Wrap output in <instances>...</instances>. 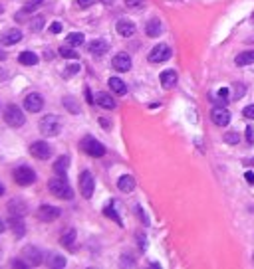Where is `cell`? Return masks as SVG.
I'll return each instance as SVG.
<instances>
[{"mask_svg": "<svg viewBox=\"0 0 254 269\" xmlns=\"http://www.w3.org/2000/svg\"><path fill=\"white\" fill-rule=\"evenodd\" d=\"M48 190H50V194H54V196L60 198V200H72V198H74V190H72V186L66 182L64 176L48 180Z\"/></svg>", "mask_w": 254, "mask_h": 269, "instance_id": "obj_1", "label": "cell"}, {"mask_svg": "<svg viewBox=\"0 0 254 269\" xmlns=\"http://www.w3.org/2000/svg\"><path fill=\"white\" fill-rule=\"evenodd\" d=\"M80 147H82V151H84L87 157H91V159H101V157L105 155V147H103L95 137H91V134H85V137L80 141Z\"/></svg>", "mask_w": 254, "mask_h": 269, "instance_id": "obj_2", "label": "cell"}, {"mask_svg": "<svg viewBox=\"0 0 254 269\" xmlns=\"http://www.w3.org/2000/svg\"><path fill=\"white\" fill-rule=\"evenodd\" d=\"M40 133L46 134V137H58L62 131V119L58 115H46L40 119Z\"/></svg>", "mask_w": 254, "mask_h": 269, "instance_id": "obj_3", "label": "cell"}, {"mask_svg": "<svg viewBox=\"0 0 254 269\" xmlns=\"http://www.w3.org/2000/svg\"><path fill=\"white\" fill-rule=\"evenodd\" d=\"M4 121H6L8 127L18 129V127H22L26 123V117H24V111L18 105H8L6 111H4Z\"/></svg>", "mask_w": 254, "mask_h": 269, "instance_id": "obj_4", "label": "cell"}, {"mask_svg": "<svg viewBox=\"0 0 254 269\" xmlns=\"http://www.w3.org/2000/svg\"><path fill=\"white\" fill-rule=\"evenodd\" d=\"M14 180H16V184H20V186H30V184L36 182V172H34L30 167L20 165V167L14 168Z\"/></svg>", "mask_w": 254, "mask_h": 269, "instance_id": "obj_5", "label": "cell"}, {"mask_svg": "<svg viewBox=\"0 0 254 269\" xmlns=\"http://www.w3.org/2000/svg\"><path fill=\"white\" fill-rule=\"evenodd\" d=\"M60 214H62V210H60V208H56V206H52V204H42V206L36 210L38 220H40V222H46V224H50V222L58 220V218H60Z\"/></svg>", "mask_w": 254, "mask_h": 269, "instance_id": "obj_6", "label": "cell"}, {"mask_svg": "<svg viewBox=\"0 0 254 269\" xmlns=\"http://www.w3.org/2000/svg\"><path fill=\"white\" fill-rule=\"evenodd\" d=\"M93 190H95V180H93L89 170H84L80 174V192H82L84 198H91Z\"/></svg>", "mask_w": 254, "mask_h": 269, "instance_id": "obj_7", "label": "cell"}, {"mask_svg": "<svg viewBox=\"0 0 254 269\" xmlns=\"http://www.w3.org/2000/svg\"><path fill=\"white\" fill-rule=\"evenodd\" d=\"M171 58V48L167 44H157L151 52H149V62L151 64H163Z\"/></svg>", "mask_w": 254, "mask_h": 269, "instance_id": "obj_8", "label": "cell"}, {"mask_svg": "<svg viewBox=\"0 0 254 269\" xmlns=\"http://www.w3.org/2000/svg\"><path fill=\"white\" fill-rule=\"evenodd\" d=\"M211 119H212V123L214 125H218V127H226L228 123H230V111L224 107V105H216L212 111H211Z\"/></svg>", "mask_w": 254, "mask_h": 269, "instance_id": "obj_9", "label": "cell"}, {"mask_svg": "<svg viewBox=\"0 0 254 269\" xmlns=\"http://www.w3.org/2000/svg\"><path fill=\"white\" fill-rule=\"evenodd\" d=\"M30 155L40 159V161H48L52 157V147L46 141H36L30 145Z\"/></svg>", "mask_w": 254, "mask_h": 269, "instance_id": "obj_10", "label": "cell"}, {"mask_svg": "<svg viewBox=\"0 0 254 269\" xmlns=\"http://www.w3.org/2000/svg\"><path fill=\"white\" fill-rule=\"evenodd\" d=\"M24 109L28 113H40L44 109V97L40 93H30L24 99Z\"/></svg>", "mask_w": 254, "mask_h": 269, "instance_id": "obj_11", "label": "cell"}, {"mask_svg": "<svg viewBox=\"0 0 254 269\" xmlns=\"http://www.w3.org/2000/svg\"><path fill=\"white\" fill-rule=\"evenodd\" d=\"M22 40V30L20 28H8L0 34V44L2 46H14Z\"/></svg>", "mask_w": 254, "mask_h": 269, "instance_id": "obj_12", "label": "cell"}, {"mask_svg": "<svg viewBox=\"0 0 254 269\" xmlns=\"http://www.w3.org/2000/svg\"><path fill=\"white\" fill-rule=\"evenodd\" d=\"M111 66H113L115 71H129L131 69V58L127 54H123V52H119L117 56H113Z\"/></svg>", "mask_w": 254, "mask_h": 269, "instance_id": "obj_13", "label": "cell"}, {"mask_svg": "<svg viewBox=\"0 0 254 269\" xmlns=\"http://www.w3.org/2000/svg\"><path fill=\"white\" fill-rule=\"evenodd\" d=\"M115 28H117V34H119V36H123V38H129V36H133V34H135V24H133L131 20H125V18L117 20Z\"/></svg>", "mask_w": 254, "mask_h": 269, "instance_id": "obj_14", "label": "cell"}, {"mask_svg": "<svg viewBox=\"0 0 254 269\" xmlns=\"http://www.w3.org/2000/svg\"><path fill=\"white\" fill-rule=\"evenodd\" d=\"M117 188H119L123 194H129V192H133V190H135V178H133V176H129V174H123V176H119V180H117Z\"/></svg>", "mask_w": 254, "mask_h": 269, "instance_id": "obj_15", "label": "cell"}, {"mask_svg": "<svg viewBox=\"0 0 254 269\" xmlns=\"http://www.w3.org/2000/svg\"><path fill=\"white\" fill-rule=\"evenodd\" d=\"M161 85L165 87V89H173L175 85H177V71L175 69H165V71H161Z\"/></svg>", "mask_w": 254, "mask_h": 269, "instance_id": "obj_16", "label": "cell"}, {"mask_svg": "<svg viewBox=\"0 0 254 269\" xmlns=\"http://www.w3.org/2000/svg\"><path fill=\"white\" fill-rule=\"evenodd\" d=\"M87 50H89V54H93V56H103V54L109 50V44H107L105 40L97 38V40H93V42L87 44Z\"/></svg>", "mask_w": 254, "mask_h": 269, "instance_id": "obj_17", "label": "cell"}, {"mask_svg": "<svg viewBox=\"0 0 254 269\" xmlns=\"http://www.w3.org/2000/svg\"><path fill=\"white\" fill-rule=\"evenodd\" d=\"M22 253H24V257H26L32 265H40V263H42V253H40V249H38L36 245H26Z\"/></svg>", "mask_w": 254, "mask_h": 269, "instance_id": "obj_18", "label": "cell"}, {"mask_svg": "<svg viewBox=\"0 0 254 269\" xmlns=\"http://www.w3.org/2000/svg\"><path fill=\"white\" fill-rule=\"evenodd\" d=\"M93 103H97V105L103 107V109H115V101H113V97H111L109 93H103V91L95 93Z\"/></svg>", "mask_w": 254, "mask_h": 269, "instance_id": "obj_19", "label": "cell"}, {"mask_svg": "<svg viewBox=\"0 0 254 269\" xmlns=\"http://www.w3.org/2000/svg\"><path fill=\"white\" fill-rule=\"evenodd\" d=\"M8 226L12 228V232H14L16 237H22L24 232H26V226H24V218H22V216H12V218L8 220Z\"/></svg>", "mask_w": 254, "mask_h": 269, "instance_id": "obj_20", "label": "cell"}, {"mask_svg": "<svg viewBox=\"0 0 254 269\" xmlns=\"http://www.w3.org/2000/svg\"><path fill=\"white\" fill-rule=\"evenodd\" d=\"M26 204L20 200V198H16V200H10L8 202V212L12 214V216H24L26 214Z\"/></svg>", "mask_w": 254, "mask_h": 269, "instance_id": "obj_21", "label": "cell"}, {"mask_svg": "<svg viewBox=\"0 0 254 269\" xmlns=\"http://www.w3.org/2000/svg\"><path fill=\"white\" fill-rule=\"evenodd\" d=\"M68 165H70V159H68V157H58L56 163H54V172H56L58 176H64V178H66V174H68Z\"/></svg>", "mask_w": 254, "mask_h": 269, "instance_id": "obj_22", "label": "cell"}, {"mask_svg": "<svg viewBox=\"0 0 254 269\" xmlns=\"http://www.w3.org/2000/svg\"><path fill=\"white\" fill-rule=\"evenodd\" d=\"M145 32H147V36H149V38H157V36L163 32V26H161V22H159V20H155V18H153V20H149V22H147Z\"/></svg>", "mask_w": 254, "mask_h": 269, "instance_id": "obj_23", "label": "cell"}, {"mask_svg": "<svg viewBox=\"0 0 254 269\" xmlns=\"http://www.w3.org/2000/svg\"><path fill=\"white\" fill-rule=\"evenodd\" d=\"M109 87L115 95H125L127 93V85L119 79V77H109Z\"/></svg>", "mask_w": 254, "mask_h": 269, "instance_id": "obj_24", "label": "cell"}, {"mask_svg": "<svg viewBox=\"0 0 254 269\" xmlns=\"http://www.w3.org/2000/svg\"><path fill=\"white\" fill-rule=\"evenodd\" d=\"M236 66H250L254 64V50H248V52H242L236 56Z\"/></svg>", "mask_w": 254, "mask_h": 269, "instance_id": "obj_25", "label": "cell"}, {"mask_svg": "<svg viewBox=\"0 0 254 269\" xmlns=\"http://www.w3.org/2000/svg\"><path fill=\"white\" fill-rule=\"evenodd\" d=\"M18 62H20L22 66H36V64H38V56H36L34 52H22V54L18 56Z\"/></svg>", "mask_w": 254, "mask_h": 269, "instance_id": "obj_26", "label": "cell"}, {"mask_svg": "<svg viewBox=\"0 0 254 269\" xmlns=\"http://www.w3.org/2000/svg\"><path fill=\"white\" fill-rule=\"evenodd\" d=\"M84 40H85V38H84L82 32H72V34L66 36V44H70V46H74V48H76V46H82Z\"/></svg>", "mask_w": 254, "mask_h": 269, "instance_id": "obj_27", "label": "cell"}, {"mask_svg": "<svg viewBox=\"0 0 254 269\" xmlns=\"http://www.w3.org/2000/svg\"><path fill=\"white\" fill-rule=\"evenodd\" d=\"M103 214L107 216V218H111V220H115V224L117 226H121L123 222H121V218L117 216V210H115V202H109L107 206H105V210H103Z\"/></svg>", "mask_w": 254, "mask_h": 269, "instance_id": "obj_28", "label": "cell"}, {"mask_svg": "<svg viewBox=\"0 0 254 269\" xmlns=\"http://www.w3.org/2000/svg\"><path fill=\"white\" fill-rule=\"evenodd\" d=\"M46 263H48V267H58V269H60V267H66V259H64L62 255H56V253H50Z\"/></svg>", "mask_w": 254, "mask_h": 269, "instance_id": "obj_29", "label": "cell"}, {"mask_svg": "<svg viewBox=\"0 0 254 269\" xmlns=\"http://www.w3.org/2000/svg\"><path fill=\"white\" fill-rule=\"evenodd\" d=\"M76 235H78V234H76V230H74V228L66 230V234L60 237L62 245H68V247H70V245H74V241H76Z\"/></svg>", "mask_w": 254, "mask_h": 269, "instance_id": "obj_30", "label": "cell"}, {"mask_svg": "<svg viewBox=\"0 0 254 269\" xmlns=\"http://www.w3.org/2000/svg\"><path fill=\"white\" fill-rule=\"evenodd\" d=\"M230 89H232V93H230V101H236V99H240V97L246 93V87H244L242 83H234Z\"/></svg>", "mask_w": 254, "mask_h": 269, "instance_id": "obj_31", "label": "cell"}, {"mask_svg": "<svg viewBox=\"0 0 254 269\" xmlns=\"http://www.w3.org/2000/svg\"><path fill=\"white\" fill-rule=\"evenodd\" d=\"M60 56L66 58V60H76V58H78V54L74 52V46H70V44L60 48Z\"/></svg>", "mask_w": 254, "mask_h": 269, "instance_id": "obj_32", "label": "cell"}, {"mask_svg": "<svg viewBox=\"0 0 254 269\" xmlns=\"http://www.w3.org/2000/svg\"><path fill=\"white\" fill-rule=\"evenodd\" d=\"M42 26H44V18H42V16H36V18L30 20V28H32L34 32H40Z\"/></svg>", "mask_w": 254, "mask_h": 269, "instance_id": "obj_33", "label": "cell"}, {"mask_svg": "<svg viewBox=\"0 0 254 269\" xmlns=\"http://www.w3.org/2000/svg\"><path fill=\"white\" fill-rule=\"evenodd\" d=\"M42 2V0H28V2L24 4V8H22V14H26V12H34L36 10V6Z\"/></svg>", "mask_w": 254, "mask_h": 269, "instance_id": "obj_34", "label": "cell"}, {"mask_svg": "<svg viewBox=\"0 0 254 269\" xmlns=\"http://www.w3.org/2000/svg\"><path fill=\"white\" fill-rule=\"evenodd\" d=\"M224 141H226L228 145H236V143L240 141V137H238L236 133H226V134H224Z\"/></svg>", "mask_w": 254, "mask_h": 269, "instance_id": "obj_35", "label": "cell"}, {"mask_svg": "<svg viewBox=\"0 0 254 269\" xmlns=\"http://www.w3.org/2000/svg\"><path fill=\"white\" fill-rule=\"evenodd\" d=\"M78 71H80V64H72V66H68V67H66V75H68V77L76 75Z\"/></svg>", "mask_w": 254, "mask_h": 269, "instance_id": "obj_36", "label": "cell"}, {"mask_svg": "<svg viewBox=\"0 0 254 269\" xmlns=\"http://www.w3.org/2000/svg\"><path fill=\"white\" fill-rule=\"evenodd\" d=\"M242 115H244L246 119H252V121H254V105L244 107V109H242Z\"/></svg>", "mask_w": 254, "mask_h": 269, "instance_id": "obj_37", "label": "cell"}, {"mask_svg": "<svg viewBox=\"0 0 254 269\" xmlns=\"http://www.w3.org/2000/svg\"><path fill=\"white\" fill-rule=\"evenodd\" d=\"M76 4L80 8H89L91 4H95V0H76Z\"/></svg>", "mask_w": 254, "mask_h": 269, "instance_id": "obj_38", "label": "cell"}, {"mask_svg": "<svg viewBox=\"0 0 254 269\" xmlns=\"http://www.w3.org/2000/svg\"><path fill=\"white\" fill-rule=\"evenodd\" d=\"M125 4L129 8H139V6H143V0H125Z\"/></svg>", "mask_w": 254, "mask_h": 269, "instance_id": "obj_39", "label": "cell"}, {"mask_svg": "<svg viewBox=\"0 0 254 269\" xmlns=\"http://www.w3.org/2000/svg\"><path fill=\"white\" fill-rule=\"evenodd\" d=\"M246 141L252 145L254 143V129L252 127H246Z\"/></svg>", "mask_w": 254, "mask_h": 269, "instance_id": "obj_40", "label": "cell"}, {"mask_svg": "<svg viewBox=\"0 0 254 269\" xmlns=\"http://www.w3.org/2000/svg\"><path fill=\"white\" fill-rule=\"evenodd\" d=\"M50 32H52V34H60V32H62V24H60V22H54V24L50 26Z\"/></svg>", "mask_w": 254, "mask_h": 269, "instance_id": "obj_41", "label": "cell"}, {"mask_svg": "<svg viewBox=\"0 0 254 269\" xmlns=\"http://www.w3.org/2000/svg\"><path fill=\"white\" fill-rule=\"evenodd\" d=\"M246 180H248L250 186H254V172L252 170H246Z\"/></svg>", "mask_w": 254, "mask_h": 269, "instance_id": "obj_42", "label": "cell"}, {"mask_svg": "<svg viewBox=\"0 0 254 269\" xmlns=\"http://www.w3.org/2000/svg\"><path fill=\"white\" fill-rule=\"evenodd\" d=\"M10 265H12V267H28V265H26V263H22L20 259H12V263H10Z\"/></svg>", "mask_w": 254, "mask_h": 269, "instance_id": "obj_43", "label": "cell"}, {"mask_svg": "<svg viewBox=\"0 0 254 269\" xmlns=\"http://www.w3.org/2000/svg\"><path fill=\"white\" fill-rule=\"evenodd\" d=\"M4 192H6V188H4V184H2V182H0V196H2Z\"/></svg>", "mask_w": 254, "mask_h": 269, "instance_id": "obj_44", "label": "cell"}, {"mask_svg": "<svg viewBox=\"0 0 254 269\" xmlns=\"http://www.w3.org/2000/svg\"><path fill=\"white\" fill-rule=\"evenodd\" d=\"M2 232H4V222L0 220V234H2Z\"/></svg>", "mask_w": 254, "mask_h": 269, "instance_id": "obj_45", "label": "cell"}, {"mask_svg": "<svg viewBox=\"0 0 254 269\" xmlns=\"http://www.w3.org/2000/svg\"><path fill=\"white\" fill-rule=\"evenodd\" d=\"M4 58H6V54H4L2 50H0V60H4Z\"/></svg>", "mask_w": 254, "mask_h": 269, "instance_id": "obj_46", "label": "cell"}, {"mask_svg": "<svg viewBox=\"0 0 254 269\" xmlns=\"http://www.w3.org/2000/svg\"><path fill=\"white\" fill-rule=\"evenodd\" d=\"M101 2H103V4H111V2H113V0H101Z\"/></svg>", "mask_w": 254, "mask_h": 269, "instance_id": "obj_47", "label": "cell"}, {"mask_svg": "<svg viewBox=\"0 0 254 269\" xmlns=\"http://www.w3.org/2000/svg\"><path fill=\"white\" fill-rule=\"evenodd\" d=\"M244 165H254V159L252 161H244Z\"/></svg>", "mask_w": 254, "mask_h": 269, "instance_id": "obj_48", "label": "cell"}, {"mask_svg": "<svg viewBox=\"0 0 254 269\" xmlns=\"http://www.w3.org/2000/svg\"><path fill=\"white\" fill-rule=\"evenodd\" d=\"M252 24H254V14H252Z\"/></svg>", "mask_w": 254, "mask_h": 269, "instance_id": "obj_49", "label": "cell"}, {"mask_svg": "<svg viewBox=\"0 0 254 269\" xmlns=\"http://www.w3.org/2000/svg\"><path fill=\"white\" fill-rule=\"evenodd\" d=\"M252 261H254V255H252Z\"/></svg>", "mask_w": 254, "mask_h": 269, "instance_id": "obj_50", "label": "cell"}]
</instances>
